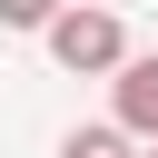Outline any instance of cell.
I'll list each match as a JSON object with an SVG mask.
<instances>
[{
	"mask_svg": "<svg viewBox=\"0 0 158 158\" xmlns=\"http://www.w3.org/2000/svg\"><path fill=\"white\" fill-rule=\"evenodd\" d=\"M148 158H158V148H148Z\"/></svg>",
	"mask_w": 158,
	"mask_h": 158,
	"instance_id": "5",
	"label": "cell"
},
{
	"mask_svg": "<svg viewBox=\"0 0 158 158\" xmlns=\"http://www.w3.org/2000/svg\"><path fill=\"white\" fill-rule=\"evenodd\" d=\"M49 59L69 69V79H118L138 49H128V30H118V10H99V0H69L59 20H49Z\"/></svg>",
	"mask_w": 158,
	"mask_h": 158,
	"instance_id": "1",
	"label": "cell"
},
{
	"mask_svg": "<svg viewBox=\"0 0 158 158\" xmlns=\"http://www.w3.org/2000/svg\"><path fill=\"white\" fill-rule=\"evenodd\" d=\"M59 10H69V0H0V30H40V40H49Z\"/></svg>",
	"mask_w": 158,
	"mask_h": 158,
	"instance_id": "4",
	"label": "cell"
},
{
	"mask_svg": "<svg viewBox=\"0 0 158 158\" xmlns=\"http://www.w3.org/2000/svg\"><path fill=\"white\" fill-rule=\"evenodd\" d=\"M109 118H118L138 148H158V49H138V59L109 79Z\"/></svg>",
	"mask_w": 158,
	"mask_h": 158,
	"instance_id": "2",
	"label": "cell"
},
{
	"mask_svg": "<svg viewBox=\"0 0 158 158\" xmlns=\"http://www.w3.org/2000/svg\"><path fill=\"white\" fill-rule=\"evenodd\" d=\"M59 158H148V148H138L118 118H89V128H69V138H59Z\"/></svg>",
	"mask_w": 158,
	"mask_h": 158,
	"instance_id": "3",
	"label": "cell"
}]
</instances>
